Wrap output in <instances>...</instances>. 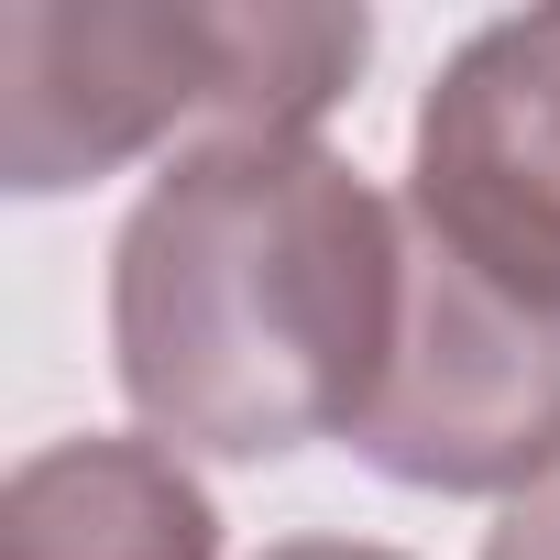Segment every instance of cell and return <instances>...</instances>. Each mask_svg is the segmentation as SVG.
I'll use <instances>...</instances> for the list:
<instances>
[{
    "instance_id": "7",
    "label": "cell",
    "mask_w": 560,
    "mask_h": 560,
    "mask_svg": "<svg viewBox=\"0 0 560 560\" xmlns=\"http://www.w3.org/2000/svg\"><path fill=\"white\" fill-rule=\"evenodd\" d=\"M264 560H407V549H374V538H275Z\"/></svg>"
},
{
    "instance_id": "2",
    "label": "cell",
    "mask_w": 560,
    "mask_h": 560,
    "mask_svg": "<svg viewBox=\"0 0 560 560\" xmlns=\"http://www.w3.org/2000/svg\"><path fill=\"white\" fill-rule=\"evenodd\" d=\"M374 56L363 12L319 0H176V12H89L12 0L0 12V187L67 198L143 154L287 143L319 132Z\"/></svg>"
},
{
    "instance_id": "4",
    "label": "cell",
    "mask_w": 560,
    "mask_h": 560,
    "mask_svg": "<svg viewBox=\"0 0 560 560\" xmlns=\"http://www.w3.org/2000/svg\"><path fill=\"white\" fill-rule=\"evenodd\" d=\"M407 220L560 298V12L483 23L418 100Z\"/></svg>"
},
{
    "instance_id": "6",
    "label": "cell",
    "mask_w": 560,
    "mask_h": 560,
    "mask_svg": "<svg viewBox=\"0 0 560 560\" xmlns=\"http://www.w3.org/2000/svg\"><path fill=\"white\" fill-rule=\"evenodd\" d=\"M483 560H560V472L538 494H516L494 527H483Z\"/></svg>"
},
{
    "instance_id": "5",
    "label": "cell",
    "mask_w": 560,
    "mask_h": 560,
    "mask_svg": "<svg viewBox=\"0 0 560 560\" xmlns=\"http://www.w3.org/2000/svg\"><path fill=\"white\" fill-rule=\"evenodd\" d=\"M0 560H220V505L165 440H45L0 483Z\"/></svg>"
},
{
    "instance_id": "1",
    "label": "cell",
    "mask_w": 560,
    "mask_h": 560,
    "mask_svg": "<svg viewBox=\"0 0 560 560\" xmlns=\"http://www.w3.org/2000/svg\"><path fill=\"white\" fill-rule=\"evenodd\" d=\"M396 308L407 209L319 132L176 154L110 242V374L143 440L209 462L352 440Z\"/></svg>"
},
{
    "instance_id": "3",
    "label": "cell",
    "mask_w": 560,
    "mask_h": 560,
    "mask_svg": "<svg viewBox=\"0 0 560 560\" xmlns=\"http://www.w3.org/2000/svg\"><path fill=\"white\" fill-rule=\"evenodd\" d=\"M352 451L418 494H538L560 472V298L407 220V308Z\"/></svg>"
}]
</instances>
